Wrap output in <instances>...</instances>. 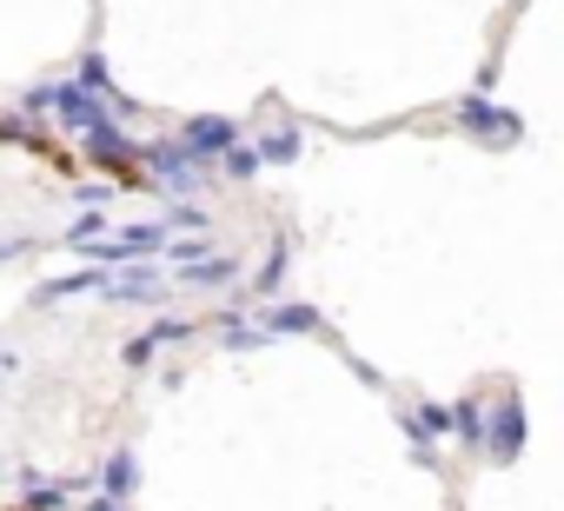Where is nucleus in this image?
Masks as SVG:
<instances>
[{"instance_id":"nucleus-1","label":"nucleus","mask_w":564,"mask_h":511,"mask_svg":"<svg viewBox=\"0 0 564 511\" xmlns=\"http://www.w3.org/2000/svg\"><path fill=\"white\" fill-rule=\"evenodd\" d=\"M54 113H61V127L80 133L87 146H100V153L120 146V113H113L107 100H94V94H80V87H54Z\"/></svg>"},{"instance_id":"nucleus-2","label":"nucleus","mask_w":564,"mask_h":511,"mask_svg":"<svg viewBox=\"0 0 564 511\" xmlns=\"http://www.w3.org/2000/svg\"><path fill=\"white\" fill-rule=\"evenodd\" d=\"M166 226L160 219H140V226H120L113 239H80L74 252H87V260H153V252H166Z\"/></svg>"},{"instance_id":"nucleus-3","label":"nucleus","mask_w":564,"mask_h":511,"mask_svg":"<svg viewBox=\"0 0 564 511\" xmlns=\"http://www.w3.org/2000/svg\"><path fill=\"white\" fill-rule=\"evenodd\" d=\"M478 452H485L491 465H511V458L524 452V399H518V392L491 405V418H485V438H478Z\"/></svg>"},{"instance_id":"nucleus-4","label":"nucleus","mask_w":564,"mask_h":511,"mask_svg":"<svg viewBox=\"0 0 564 511\" xmlns=\"http://www.w3.org/2000/svg\"><path fill=\"white\" fill-rule=\"evenodd\" d=\"M147 166H153L160 193H173V199H193V193L206 186V166H199V160H186L180 146H147Z\"/></svg>"},{"instance_id":"nucleus-5","label":"nucleus","mask_w":564,"mask_h":511,"mask_svg":"<svg viewBox=\"0 0 564 511\" xmlns=\"http://www.w3.org/2000/svg\"><path fill=\"white\" fill-rule=\"evenodd\" d=\"M232 140H239V127H232L226 113H199V120L180 127V153H186V160H213V153H226Z\"/></svg>"},{"instance_id":"nucleus-6","label":"nucleus","mask_w":564,"mask_h":511,"mask_svg":"<svg viewBox=\"0 0 564 511\" xmlns=\"http://www.w3.org/2000/svg\"><path fill=\"white\" fill-rule=\"evenodd\" d=\"M458 120H465V127H478V140H491V146H511V140L524 133V120H518V113H498V107H485L478 94H465V100H458Z\"/></svg>"},{"instance_id":"nucleus-7","label":"nucleus","mask_w":564,"mask_h":511,"mask_svg":"<svg viewBox=\"0 0 564 511\" xmlns=\"http://www.w3.org/2000/svg\"><path fill=\"white\" fill-rule=\"evenodd\" d=\"M186 333H193L186 319H166V326H153V333H140V339H127V352H120V359L140 372V366H153V352H160V346H173V339H186Z\"/></svg>"},{"instance_id":"nucleus-8","label":"nucleus","mask_w":564,"mask_h":511,"mask_svg":"<svg viewBox=\"0 0 564 511\" xmlns=\"http://www.w3.org/2000/svg\"><path fill=\"white\" fill-rule=\"evenodd\" d=\"M107 300H127V306H160V300H166V280H160L153 267H133V273H127Z\"/></svg>"},{"instance_id":"nucleus-9","label":"nucleus","mask_w":564,"mask_h":511,"mask_svg":"<svg viewBox=\"0 0 564 511\" xmlns=\"http://www.w3.org/2000/svg\"><path fill=\"white\" fill-rule=\"evenodd\" d=\"M133 485H140V458H133L127 445L107 452V465H100V491H107V498H127Z\"/></svg>"},{"instance_id":"nucleus-10","label":"nucleus","mask_w":564,"mask_h":511,"mask_svg":"<svg viewBox=\"0 0 564 511\" xmlns=\"http://www.w3.org/2000/svg\"><path fill=\"white\" fill-rule=\"evenodd\" d=\"M313 326H319L313 306H265V326H259V333L272 339V333H313Z\"/></svg>"},{"instance_id":"nucleus-11","label":"nucleus","mask_w":564,"mask_h":511,"mask_svg":"<svg viewBox=\"0 0 564 511\" xmlns=\"http://www.w3.org/2000/svg\"><path fill=\"white\" fill-rule=\"evenodd\" d=\"M107 280L100 273H74V280H47V286H34V306H61L67 293H100Z\"/></svg>"},{"instance_id":"nucleus-12","label":"nucleus","mask_w":564,"mask_h":511,"mask_svg":"<svg viewBox=\"0 0 564 511\" xmlns=\"http://www.w3.org/2000/svg\"><path fill=\"white\" fill-rule=\"evenodd\" d=\"M180 273H186V286H226L239 267H232V260H219V252H206V260H193V267H180Z\"/></svg>"},{"instance_id":"nucleus-13","label":"nucleus","mask_w":564,"mask_h":511,"mask_svg":"<svg viewBox=\"0 0 564 511\" xmlns=\"http://www.w3.org/2000/svg\"><path fill=\"white\" fill-rule=\"evenodd\" d=\"M252 153H259V166H265V160H272V166H293V160H300V133H265Z\"/></svg>"},{"instance_id":"nucleus-14","label":"nucleus","mask_w":564,"mask_h":511,"mask_svg":"<svg viewBox=\"0 0 564 511\" xmlns=\"http://www.w3.org/2000/svg\"><path fill=\"white\" fill-rule=\"evenodd\" d=\"M74 87H80V94H94V100H113V80H107V61H100V54H87V61H80V80H74Z\"/></svg>"},{"instance_id":"nucleus-15","label":"nucleus","mask_w":564,"mask_h":511,"mask_svg":"<svg viewBox=\"0 0 564 511\" xmlns=\"http://www.w3.org/2000/svg\"><path fill=\"white\" fill-rule=\"evenodd\" d=\"M219 160H226V173H232V180H252V173H259V153H252V146H239V140H232Z\"/></svg>"},{"instance_id":"nucleus-16","label":"nucleus","mask_w":564,"mask_h":511,"mask_svg":"<svg viewBox=\"0 0 564 511\" xmlns=\"http://www.w3.org/2000/svg\"><path fill=\"white\" fill-rule=\"evenodd\" d=\"M452 432H465V438L478 445V438H485V412H478L471 399H458V412H452Z\"/></svg>"},{"instance_id":"nucleus-17","label":"nucleus","mask_w":564,"mask_h":511,"mask_svg":"<svg viewBox=\"0 0 564 511\" xmlns=\"http://www.w3.org/2000/svg\"><path fill=\"white\" fill-rule=\"evenodd\" d=\"M219 339H226L232 352H252V346H265V333H259V326H239V319H232V326H219Z\"/></svg>"},{"instance_id":"nucleus-18","label":"nucleus","mask_w":564,"mask_h":511,"mask_svg":"<svg viewBox=\"0 0 564 511\" xmlns=\"http://www.w3.org/2000/svg\"><path fill=\"white\" fill-rule=\"evenodd\" d=\"M279 273H286V239H279V246H272V260H265V273H259V286H252V293L265 300V293L279 286Z\"/></svg>"},{"instance_id":"nucleus-19","label":"nucleus","mask_w":564,"mask_h":511,"mask_svg":"<svg viewBox=\"0 0 564 511\" xmlns=\"http://www.w3.org/2000/svg\"><path fill=\"white\" fill-rule=\"evenodd\" d=\"M34 498H28V511H67V498L54 491V485H28Z\"/></svg>"},{"instance_id":"nucleus-20","label":"nucleus","mask_w":564,"mask_h":511,"mask_svg":"<svg viewBox=\"0 0 564 511\" xmlns=\"http://www.w3.org/2000/svg\"><path fill=\"white\" fill-rule=\"evenodd\" d=\"M80 511H127V498H107V491H100V498H94V504H80Z\"/></svg>"},{"instance_id":"nucleus-21","label":"nucleus","mask_w":564,"mask_h":511,"mask_svg":"<svg viewBox=\"0 0 564 511\" xmlns=\"http://www.w3.org/2000/svg\"><path fill=\"white\" fill-rule=\"evenodd\" d=\"M28 239H0V260H14V252H21Z\"/></svg>"}]
</instances>
